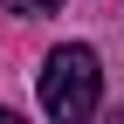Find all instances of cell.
Listing matches in <instances>:
<instances>
[{
    "label": "cell",
    "mask_w": 124,
    "mask_h": 124,
    "mask_svg": "<svg viewBox=\"0 0 124 124\" xmlns=\"http://www.w3.org/2000/svg\"><path fill=\"white\" fill-rule=\"evenodd\" d=\"M97 97H103L97 48L62 41V48L41 62V110H48L55 124H90V117H97Z\"/></svg>",
    "instance_id": "6da1fadb"
},
{
    "label": "cell",
    "mask_w": 124,
    "mask_h": 124,
    "mask_svg": "<svg viewBox=\"0 0 124 124\" xmlns=\"http://www.w3.org/2000/svg\"><path fill=\"white\" fill-rule=\"evenodd\" d=\"M62 0H7V14H55Z\"/></svg>",
    "instance_id": "7a4b0ae2"
},
{
    "label": "cell",
    "mask_w": 124,
    "mask_h": 124,
    "mask_svg": "<svg viewBox=\"0 0 124 124\" xmlns=\"http://www.w3.org/2000/svg\"><path fill=\"white\" fill-rule=\"evenodd\" d=\"M0 124H21V117H14V110H7V103H0Z\"/></svg>",
    "instance_id": "3957f363"
}]
</instances>
